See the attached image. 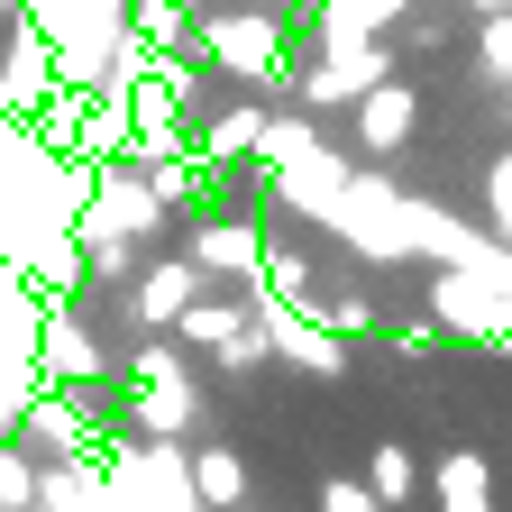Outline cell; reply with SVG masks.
<instances>
[{
  "mask_svg": "<svg viewBox=\"0 0 512 512\" xmlns=\"http://www.w3.org/2000/svg\"><path fill=\"white\" fill-rule=\"evenodd\" d=\"M183 55H192V64H220V74H238V83H256V92H275V83H284V64H293L275 10H202Z\"/></svg>",
  "mask_w": 512,
  "mask_h": 512,
  "instance_id": "1",
  "label": "cell"
},
{
  "mask_svg": "<svg viewBox=\"0 0 512 512\" xmlns=\"http://www.w3.org/2000/svg\"><path fill=\"white\" fill-rule=\"evenodd\" d=\"M28 384H55V394H101V384H110V357H101V339L74 320V293H37V357H28Z\"/></svg>",
  "mask_w": 512,
  "mask_h": 512,
  "instance_id": "2",
  "label": "cell"
},
{
  "mask_svg": "<svg viewBox=\"0 0 512 512\" xmlns=\"http://www.w3.org/2000/svg\"><path fill=\"white\" fill-rule=\"evenodd\" d=\"M19 439H37V458L101 467V421H92V394H55V384H37L28 412H19Z\"/></svg>",
  "mask_w": 512,
  "mask_h": 512,
  "instance_id": "3",
  "label": "cell"
},
{
  "mask_svg": "<svg viewBox=\"0 0 512 512\" xmlns=\"http://www.w3.org/2000/svg\"><path fill=\"white\" fill-rule=\"evenodd\" d=\"M430 320L467 330V339H512V284H485L476 266H458V275L430 284Z\"/></svg>",
  "mask_w": 512,
  "mask_h": 512,
  "instance_id": "4",
  "label": "cell"
},
{
  "mask_svg": "<svg viewBox=\"0 0 512 512\" xmlns=\"http://www.w3.org/2000/svg\"><path fill=\"white\" fill-rule=\"evenodd\" d=\"M192 302H202V266H192V256H165V266H147L128 284V320H138V330H174Z\"/></svg>",
  "mask_w": 512,
  "mask_h": 512,
  "instance_id": "5",
  "label": "cell"
},
{
  "mask_svg": "<svg viewBox=\"0 0 512 512\" xmlns=\"http://www.w3.org/2000/svg\"><path fill=\"white\" fill-rule=\"evenodd\" d=\"M412 119H421V92L412 83H366L357 92V147L366 156H394L412 138Z\"/></svg>",
  "mask_w": 512,
  "mask_h": 512,
  "instance_id": "6",
  "label": "cell"
},
{
  "mask_svg": "<svg viewBox=\"0 0 512 512\" xmlns=\"http://www.w3.org/2000/svg\"><path fill=\"white\" fill-rule=\"evenodd\" d=\"M183 476H192V494H202L211 512H229L247 494V467L229 458V448H183Z\"/></svg>",
  "mask_w": 512,
  "mask_h": 512,
  "instance_id": "7",
  "label": "cell"
},
{
  "mask_svg": "<svg viewBox=\"0 0 512 512\" xmlns=\"http://www.w3.org/2000/svg\"><path fill=\"white\" fill-rule=\"evenodd\" d=\"M439 503H448V512H494V503H485V458H476V448L439 458Z\"/></svg>",
  "mask_w": 512,
  "mask_h": 512,
  "instance_id": "8",
  "label": "cell"
},
{
  "mask_svg": "<svg viewBox=\"0 0 512 512\" xmlns=\"http://www.w3.org/2000/svg\"><path fill=\"white\" fill-rule=\"evenodd\" d=\"M476 64L494 83H512V10H485V28H476Z\"/></svg>",
  "mask_w": 512,
  "mask_h": 512,
  "instance_id": "9",
  "label": "cell"
},
{
  "mask_svg": "<svg viewBox=\"0 0 512 512\" xmlns=\"http://www.w3.org/2000/svg\"><path fill=\"white\" fill-rule=\"evenodd\" d=\"M320 512H384V494L357 485V476H330V485H320Z\"/></svg>",
  "mask_w": 512,
  "mask_h": 512,
  "instance_id": "10",
  "label": "cell"
},
{
  "mask_svg": "<svg viewBox=\"0 0 512 512\" xmlns=\"http://www.w3.org/2000/svg\"><path fill=\"white\" fill-rule=\"evenodd\" d=\"M375 494H384V503H403V494H412V458H403L394 439L375 448Z\"/></svg>",
  "mask_w": 512,
  "mask_h": 512,
  "instance_id": "11",
  "label": "cell"
},
{
  "mask_svg": "<svg viewBox=\"0 0 512 512\" xmlns=\"http://www.w3.org/2000/svg\"><path fill=\"white\" fill-rule=\"evenodd\" d=\"M503 128H512V83H503Z\"/></svg>",
  "mask_w": 512,
  "mask_h": 512,
  "instance_id": "12",
  "label": "cell"
}]
</instances>
